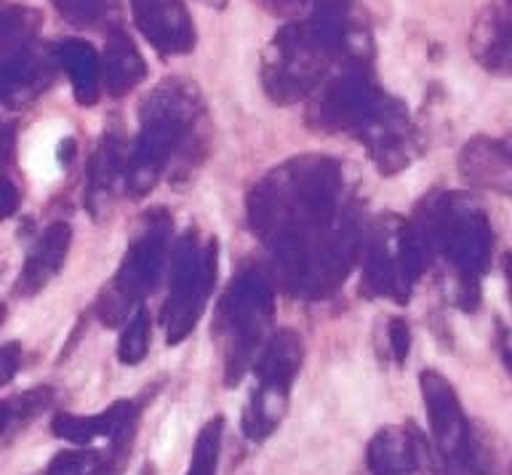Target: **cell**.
Instances as JSON below:
<instances>
[{"label":"cell","instance_id":"6da1fadb","mask_svg":"<svg viewBox=\"0 0 512 475\" xmlns=\"http://www.w3.org/2000/svg\"><path fill=\"white\" fill-rule=\"evenodd\" d=\"M342 195V169L326 155L283 163L248 195V225L288 294L331 297L363 257L366 235Z\"/></svg>","mask_w":512,"mask_h":475},{"label":"cell","instance_id":"7a4b0ae2","mask_svg":"<svg viewBox=\"0 0 512 475\" xmlns=\"http://www.w3.org/2000/svg\"><path fill=\"white\" fill-rule=\"evenodd\" d=\"M368 43L352 22V0H315L310 17L286 25L264 54L262 86L278 105L312 97L331 65H366Z\"/></svg>","mask_w":512,"mask_h":475},{"label":"cell","instance_id":"3957f363","mask_svg":"<svg viewBox=\"0 0 512 475\" xmlns=\"http://www.w3.org/2000/svg\"><path fill=\"white\" fill-rule=\"evenodd\" d=\"M203 121L200 91L187 81L168 78L139 105V137L128 161L126 190L144 198L158 185L160 174L192 145Z\"/></svg>","mask_w":512,"mask_h":475},{"label":"cell","instance_id":"277c9868","mask_svg":"<svg viewBox=\"0 0 512 475\" xmlns=\"http://www.w3.org/2000/svg\"><path fill=\"white\" fill-rule=\"evenodd\" d=\"M430 238L432 249L446 257L456 273V302L464 310H475L480 302V275L491 265L494 230L478 206L446 195L430 201L427 219L419 222Z\"/></svg>","mask_w":512,"mask_h":475},{"label":"cell","instance_id":"5b68a950","mask_svg":"<svg viewBox=\"0 0 512 475\" xmlns=\"http://www.w3.org/2000/svg\"><path fill=\"white\" fill-rule=\"evenodd\" d=\"M275 294L262 270H243L227 286L216 310V337L224 355V382L238 385L272 339Z\"/></svg>","mask_w":512,"mask_h":475},{"label":"cell","instance_id":"8992f818","mask_svg":"<svg viewBox=\"0 0 512 475\" xmlns=\"http://www.w3.org/2000/svg\"><path fill=\"white\" fill-rule=\"evenodd\" d=\"M171 230L174 225H171V214L166 209H152L144 214L142 227L128 246L118 273L96 299L99 321L107 326H120L123 321H128L131 310L142 307V299L155 289V283L163 275Z\"/></svg>","mask_w":512,"mask_h":475},{"label":"cell","instance_id":"52a82bcc","mask_svg":"<svg viewBox=\"0 0 512 475\" xmlns=\"http://www.w3.org/2000/svg\"><path fill=\"white\" fill-rule=\"evenodd\" d=\"M0 57V94L6 107L35 102L59 67L56 51H46L38 41V14L24 6H3Z\"/></svg>","mask_w":512,"mask_h":475},{"label":"cell","instance_id":"ba28073f","mask_svg":"<svg viewBox=\"0 0 512 475\" xmlns=\"http://www.w3.org/2000/svg\"><path fill=\"white\" fill-rule=\"evenodd\" d=\"M216 259H219L216 238L200 241L195 227H190L176 243L174 262H171V291L160 313L168 345H179L198 326L208 297L214 291L216 270H219Z\"/></svg>","mask_w":512,"mask_h":475},{"label":"cell","instance_id":"9c48e42d","mask_svg":"<svg viewBox=\"0 0 512 475\" xmlns=\"http://www.w3.org/2000/svg\"><path fill=\"white\" fill-rule=\"evenodd\" d=\"M422 401L430 417L432 443L438 449L448 475H496L494 462L472 430L470 419L456 398L454 385L435 369L419 374Z\"/></svg>","mask_w":512,"mask_h":475},{"label":"cell","instance_id":"30bf717a","mask_svg":"<svg viewBox=\"0 0 512 475\" xmlns=\"http://www.w3.org/2000/svg\"><path fill=\"white\" fill-rule=\"evenodd\" d=\"M304 345L302 337L291 329H280L264 347L262 358L256 361V390L243 414V433L251 441H264L275 433L288 409V395L296 374L302 369Z\"/></svg>","mask_w":512,"mask_h":475},{"label":"cell","instance_id":"8fae6325","mask_svg":"<svg viewBox=\"0 0 512 475\" xmlns=\"http://www.w3.org/2000/svg\"><path fill=\"white\" fill-rule=\"evenodd\" d=\"M387 102L390 94L376 86L366 65H350L312 94L307 126L320 134H352L358 139Z\"/></svg>","mask_w":512,"mask_h":475},{"label":"cell","instance_id":"7c38bea8","mask_svg":"<svg viewBox=\"0 0 512 475\" xmlns=\"http://www.w3.org/2000/svg\"><path fill=\"white\" fill-rule=\"evenodd\" d=\"M358 139L366 145L371 161L384 177L403 171L419 155L414 123L408 118L406 105L395 97H390L382 113L368 123V129Z\"/></svg>","mask_w":512,"mask_h":475},{"label":"cell","instance_id":"4fadbf2b","mask_svg":"<svg viewBox=\"0 0 512 475\" xmlns=\"http://www.w3.org/2000/svg\"><path fill=\"white\" fill-rule=\"evenodd\" d=\"M139 33L163 57H182L195 49V25L184 0H131Z\"/></svg>","mask_w":512,"mask_h":475},{"label":"cell","instance_id":"5bb4252c","mask_svg":"<svg viewBox=\"0 0 512 475\" xmlns=\"http://www.w3.org/2000/svg\"><path fill=\"white\" fill-rule=\"evenodd\" d=\"M400 222L392 230L379 225L366 238L363 249V286L366 297H387L395 302H406L411 294V281L403 273L398 251Z\"/></svg>","mask_w":512,"mask_h":475},{"label":"cell","instance_id":"9a60e30c","mask_svg":"<svg viewBox=\"0 0 512 475\" xmlns=\"http://www.w3.org/2000/svg\"><path fill=\"white\" fill-rule=\"evenodd\" d=\"M136 425V406L131 401L112 403L110 409L91 414V417H78V414H56L51 422L56 438L86 446L94 438H107L112 443V451H120L131 438Z\"/></svg>","mask_w":512,"mask_h":475},{"label":"cell","instance_id":"2e32d148","mask_svg":"<svg viewBox=\"0 0 512 475\" xmlns=\"http://www.w3.org/2000/svg\"><path fill=\"white\" fill-rule=\"evenodd\" d=\"M70 243L72 227L67 222H51L38 241H35L27 259H24L22 273H19V281H16V294L32 297L40 289H46L48 283L59 275L64 262H67Z\"/></svg>","mask_w":512,"mask_h":475},{"label":"cell","instance_id":"e0dca14e","mask_svg":"<svg viewBox=\"0 0 512 475\" xmlns=\"http://www.w3.org/2000/svg\"><path fill=\"white\" fill-rule=\"evenodd\" d=\"M470 49L488 73L512 75V9L488 3L472 27Z\"/></svg>","mask_w":512,"mask_h":475},{"label":"cell","instance_id":"ac0fdd59","mask_svg":"<svg viewBox=\"0 0 512 475\" xmlns=\"http://www.w3.org/2000/svg\"><path fill=\"white\" fill-rule=\"evenodd\" d=\"M366 465L371 475H416L419 446L416 427H382L368 441Z\"/></svg>","mask_w":512,"mask_h":475},{"label":"cell","instance_id":"d6986e66","mask_svg":"<svg viewBox=\"0 0 512 475\" xmlns=\"http://www.w3.org/2000/svg\"><path fill=\"white\" fill-rule=\"evenodd\" d=\"M147 78V65L136 43L120 27L107 35L102 54V86L110 97H123Z\"/></svg>","mask_w":512,"mask_h":475},{"label":"cell","instance_id":"ffe728a7","mask_svg":"<svg viewBox=\"0 0 512 475\" xmlns=\"http://www.w3.org/2000/svg\"><path fill=\"white\" fill-rule=\"evenodd\" d=\"M56 65L62 67L72 83V94L80 107L96 105L102 86V57L88 41L67 38L56 46Z\"/></svg>","mask_w":512,"mask_h":475},{"label":"cell","instance_id":"44dd1931","mask_svg":"<svg viewBox=\"0 0 512 475\" xmlns=\"http://www.w3.org/2000/svg\"><path fill=\"white\" fill-rule=\"evenodd\" d=\"M128 161L131 153H126V142L118 131H107L96 147L91 166H88V182H86V206L94 214H99V201H104L112 193V185L120 177L126 179Z\"/></svg>","mask_w":512,"mask_h":475},{"label":"cell","instance_id":"7402d4cb","mask_svg":"<svg viewBox=\"0 0 512 475\" xmlns=\"http://www.w3.org/2000/svg\"><path fill=\"white\" fill-rule=\"evenodd\" d=\"M54 401V390L51 387H32L27 393L16 395V398H6L3 401V433L14 435L16 427L27 425L30 419H35L43 409H48Z\"/></svg>","mask_w":512,"mask_h":475},{"label":"cell","instance_id":"603a6c76","mask_svg":"<svg viewBox=\"0 0 512 475\" xmlns=\"http://www.w3.org/2000/svg\"><path fill=\"white\" fill-rule=\"evenodd\" d=\"M112 454L99 449L59 451L46 467V475H107Z\"/></svg>","mask_w":512,"mask_h":475},{"label":"cell","instance_id":"cb8c5ba5","mask_svg":"<svg viewBox=\"0 0 512 475\" xmlns=\"http://www.w3.org/2000/svg\"><path fill=\"white\" fill-rule=\"evenodd\" d=\"M222 433H224V419L214 417L206 422V427L198 433L195 449H192L190 467L187 475H216L219 467V451H222Z\"/></svg>","mask_w":512,"mask_h":475},{"label":"cell","instance_id":"d4e9b609","mask_svg":"<svg viewBox=\"0 0 512 475\" xmlns=\"http://www.w3.org/2000/svg\"><path fill=\"white\" fill-rule=\"evenodd\" d=\"M150 350V313L144 307H136L134 315L126 321V329L120 334L118 358L126 366H136L144 361Z\"/></svg>","mask_w":512,"mask_h":475},{"label":"cell","instance_id":"484cf974","mask_svg":"<svg viewBox=\"0 0 512 475\" xmlns=\"http://www.w3.org/2000/svg\"><path fill=\"white\" fill-rule=\"evenodd\" d=\"M51 3L72 25H96L112 9V0H51Z\"/></svg>","mask_w":512,"mask_h":475},{"label":"cell","instance_id":"4316f807","mask_svg":"<svg viewBox=\"0 0 512 475\" xmlns=\"http://www.w3.org/2000/svg\"><path fill=\"white\" fill-rule=\"evenodd\" d=\"M387 345L395 363H406L408 350H411V331H408L406 318H392L387 326Z\"/></svg>","mask_w":512,"mask_h":475},{"label":"cell","instance_id":"83f0119b","mask_svg":"<svg viewBox=\"0 0 512 475\" xmlns=\"http://www.w3.org/2000/svg\"><path fill=\"white\" fill-rule=\"evenodd\" d=\"M19 366H22V347L14 345V342H8V345L0 350V369H3V374H0V382H3V385H8V382L14 379V374Z\"/></svg>","mask_w":512,"mask_h":475},{"label":"cell","instance_id":"f1b7e54d","mask_svg":"<svg viewBox=\"0 0 512 475\" xmlns=\"http://www.w3.org/2000/svg\"><path fill=\"white\" fill-rule=\"evenodd\" d=\"M499 353H502L504 369L510 371L512 377V329L499 331Z\"/></svg>","mask_w":512,"mask_h":475},{"label":"cell","instance_id":"f546056e","mask_svg":"<svg viewBox=\"0 0 512 475\" xmlns=\"http://www.w3.org/2000/svg\"><path fill=\"white\" fill-rule=\"evenodd\" d=\"M3 185H6V198H3V217H11L16 211V203H19V193H16V187L11 179H3Z\"/></svg>","mask_w":512,"mask_h":475},{"label":"cell","instance_id":"4dcf8cb0","mask_svg":"<svg viewBox=\"0 0 512 475\" xmlns=\"http://www.w3.org/2000/svg\"><path fill=\"white\" fill-rule=\"evenodd\" d=\"M272 11H280V14H286V11H294L296 6H302L304 0H264Z\"/></svg>","mask_w":512,"mask_h":475},{"label":"cell","instance_id":"1f68e13d","mask_svg":"<svg viewBox=\"0 0 512 475\" xmlns=\"http://www.w3.org/2000/svg\"><path fill=\"white\" fill-rule=\"evenodd\" d=\"M504 278H507V286H510V299H512V251L504 254Z\"/></svg>","mask_w":512,"mask_h":475},{"label":"cell","instance_id":"d6a6232c","mask_svg":"<svg viewBox=\"0 0 512 475\" xmlns=\"http://www.w3.org/2000/svg\"><path fill=\"white\" fill-rule=\"evenodd\" d=\"M206 6H211V9H222V6H227V0H203Z\"/></svg>","mask_w":512,"mask_h":475},{"label":"cell","instance_id":"836d02e7","mask_svg":"<svg viewBox=\"0 0 512 475\" xmlns=\"http://www.w3.org/2000/svg\"><path fill=\"white\" fill-rule=\"evenodd\" d=\"M510 166H512V150H510Z\"/></svg>","mask_w":512,"mask_h":475}]
</instances>
